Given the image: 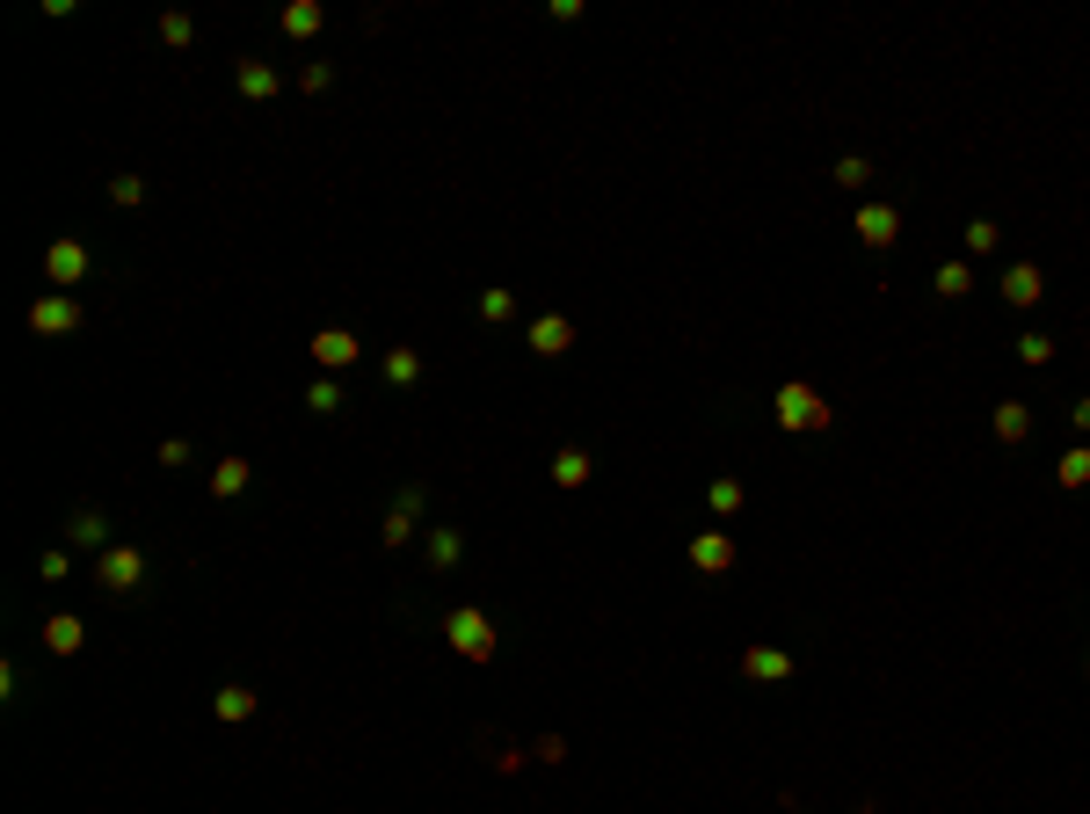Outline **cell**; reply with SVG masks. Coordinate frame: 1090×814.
Masks as SVG:
<instances>
[{
	"label": "cell",
	"mask_w": 1090,
	"mask_h": 814,
	"mask_svg": "<svg viewBox=\"0 0 1090 814\" xmlns=\"http://www.w3.org/2000/svg\"><path fill=\"white\" fill-rule=\"evenodd\" d=\"M444 641L458 647L466 662H487L502 633H495V619H487V611H473V604H451V611H444Z\"/></svg>",
	"instance_id": "6da1fadb"
},
{
	"label": "cell",
	"mask_w": 1090,
	"mask_h": 814,
	"mask_svg": "<svg viewBox=\"0 0 1090 814\" xmlns=\"http://www.w3.org/2000/svg\"><path fill=\"white\" fill-rule=\"evenodd\" d=\"M771 408H779V430H829V400L814 393V385H800V379H785L779 393H771Z\"/></svg>",
	"instance_id": "7a4b0ae2"
},
{
	"label": "cell",
	"mask_w": 1090,
	"mask_h": 814,
	"mask_svg": "<svg viewBox=\"0 0 1090 814\" xmlns=\"http://www.w3.org/2000/svg\"><path fill=\"white\" fill-rule=\"evenodd\" d=\"M44 277H52V292H81V284L95 277V255H87L81 233H59V241L44 247Z\"/></svg>",
	"instance_id": "3957f363"
},
{
	"label": "cell",
	"mask_w": 1090,
	"mask_h": 814,
	"mask_svg": "<svg viewBox=\"0 0 1090 814\" xmlns=\"http://www.w3.org/2000/svg\"><path fill=\"white\" fill-rule=\"evenodd\" d=\"M81 320H87V306L73 292H44L30 306V335H81Z\"/></svg>",
	"instance_id": "277c9868"
},
{
	"label": "cell",
	"mask_w": 1090,
	"mask_h": 814,
	"mask_svg": "<svg viewBox=\"0 0 1090 814\" xmlns=\"http://www.w3.org/2000/svg\"><path fill=\"white\" fill-rule=\"evenodd\" d=\"M95 582H103L109 596H131L146 582V553H139V546H109V553L95 560Z\"/></svg>",
	"instance_id": "5b68a950"
},
{
	"label": "cell",
	"mask_w": 1090,
	"mask_h": 814,
	"mask_svg": "<svg viewBox=\"0 0 1090 814\" xmlns=\"http://www.w3.org/2000/svg\"><path fill=\"white\" fill-rule=\"evenodd\" d=\"M313 364H320V371H328V379H335V371H349V364H357V357H363V342H357V335H349V328H320V335H313Z\"/></svg>",
	"instance_id": "8992f818"
},
{
	"label": "cell",
	"mask_w": 1090,
	"mask_h": 814,
	"mask_svg": "<svg viewBox=\"0 0 1090 814\" xmlns=\"http://www.w3.org/2000/svg\"><path fill=\"white\" fill-rule=\"evenodd\" d=\"M66 546H73V553H95V560H103V553H109V517L81 503V509L66 517Z\"/></svg>",
	"instance_id": "52a82bcc"
},
{
	"label": "cell",
	"mask_w": 1090,
	"mask_h": 814,
	"mask_svg": "<svg viewBox=\"0 0 1090 814\" xmlns=\"http://www.w3.org/2000/svg\"><path fill=\"white\" fill-rule=\"evenodd\" d=\"M996 292H1004V306H1018V313H1033L1039 298H1047V277H1039L1033 262H1010L1004 269V284H996Z\"/></svg>",
	"instance_id": "ba28073f"
},
{
	"label": "cell",
	"mask_w": 1090,
	"mask_h": 814,
	"mask_svg": "<svg viewBox=\"0 0 1090 814\" xmlns=\"http://www.w3.org/2000/svg\"><path fill=\"white\" fill-rule=\"evenodd\" d=\"M901 241V211L895 204H858V247H895Z\"/></svg>",
	"instance_id": "9c48e42d"
},
{
	"label": "cell",
	"mask_w": 1090,
	"mask_h": 814,
	"mask_svg": "<svg viewBox=\"0 0 1090 814\" xmlns=\"http://www.w3.org/2000/svg\"><path fill=\"white\" fill-rule=\"evenodd\" d=\"M574 349V320L568 313H538L531 320V357H568Z\"/></svg>",
	"instance_id": "30bf717a"
},
{
	"label": "cell",
	"mask_w": 1090,
	"mask_h": 814,
	"mask_svg": "<svg viewBox=\"0 0 1090 814\" xmlns=\"http://www.w3.org/2000/svg\"><path fill=\"white\" fill-rule=\"evenodd\" d=\"M691 568L698 574H727V568H734V538H727V531H698L691 538Z\"/></svg>",
	"instance_id": "8fae6325"
},
{
	"label": "cell",
	"mask_w": 1090,
	"mask_h": 814,
	"mask_svg": "<svg viewBox=\"0 0 1090 814\" xmlns=\"http://www.w3.org/2000/svg\"><path fill=\"white\" fill-rule=\"evenodd\" d=\"M742 676H756V684H785V676H793V655H785V647H742Z\"/></svg>",
	"instance_id": "7c38bea8"
},
{
	"label": "cell",
	"mask_w": 1090,
	"mask_h": 814,
	"mask_svg": "<svg viewBox=\"0 0 1090 814\" xmlns=\"http://www.w3.org/2000/svg\"><path fill=\"white\" fill-rule=\"evenodd\" d=\"M233 81H241V95H247V103H269V95L284 87L269 59H241V66H233Z\"/></svg>",
	"instance_id": "4fadbf2b"
},
{
	"label": "cell",
	"mask_w": 1090,
	"mask_h": 814,
	"mask_svg": "<svg viewBox=\"0 0 1090 814\" xmlns=\"http://www.w3.org/2000/svg\"><path fill=\"white\" fill-rule=\"evenodd\" d=\"M255 706H262V698L247 691V684H219V698H211V712H219L225 728H241V720H255Z\"/></svg>",
	"instance_id": "5bb4252c"
},
{
	"label": "cell",
	"mask_w": 1090,
	"mask_h": 814,
	"mask_svg": "<svg viewBox=\"0 0 1090 814\" xmlns=\"http://www.w3.org/2000/svg\"><path fill=\"white\" fill-rule=\"evenodd\" d=\"M277 30L284 36H320L328 30V8H320V0H292V8L277 15Z\"/></svg>",
	"instance_id": "9a60e30c"
},
{
	"label": "cell",
	"mask_w": 1090,
	"mask_h": 814,
	"mask_svg": "<svg viewBox=\"0 0 1090 814\" xmlns=\"http://www.w3.org/2000/svg\"><path fill=\"white\" fill-rule=\"evenodd\" d=\"M44 647H52V655H81V647H87V625L73 619V611H59V619H44Z\"/></svg>",
	"instance_id": "2e32d148"
},
{
	"label": "cell",
	"mask_w": 1090,
	"mask_h": 814,
	"mask_svg": "<svg viewBox=\"0 0 1090 814\" xmlns=\"http://www.w3.org/2000/svg\"><path fill=\"white\" fill-rule=\"evenodd\" d=\"M422 553H430V568H458V560H466V538L451 531V524H430V538H422Z\"/></svg>",
	"instance_id": "e0dca14e"
},
{
	"label": "cell",
	"mask_w": 1090,
	"mask_h": 814,
	"mask_svg": "<svg viewBox=\"0 0 1090 814\" xmlns=\"http://www.w3.org/2000/svg\"><path fill=\"white\" fill-rule=\"evenodd\" d=\"M589 473H596V458H589V451H553V487H568V495H574V487H589Z\"/></svg>",
	"instance_id": "ac0fdd59"
},
{
	"label": "cell",
	"mask_w": 1090,
	"mask_h": 814,
	"mask_svg": "<svg viewBox=\"0 0 1090 814\" xmlns=\"http://www.w3.org/2000/svg\"><path fill=\"white\" fill-rule=\"evenodd\" d=\"M996 436H1004V444H1025V436H1033V408H1025V400H996Z\"/></svg>",
	"instance_id": "d6986e66"
},
{
	"label": "cell",
	"mask_w": 1090,
	"mask_h": 814,
	"mask_svg": "<svg viewBox=\"0 0 1090 814\" xmlns=\"http://www.w3.org/2000/svg\"><path fill=\"white\" fill-rule=\"evenodd\" d=\"M247 480H255V466H247V458H219V466H211V495H219V503H225V495H241Z\"/></svg>",
	"instance_id": "ffe728a7"
},
{
	"label": "cell",
	"mask_w": 1090,
	"mask_h": 814,
	"mask_svg": "<svg viewBox=\"0 0 1090 814\" xmlns=\"http://www.w3.org/2000/svg\"><path fill=\"white\" fill-rule=\"evenodd\" d=\"M706 509H712V517H742V480H734V473H720V480L706 487Z\"/></svg>",
	"instance_id": "44dd1931"
},
{
	"label": "cell",
	"mask_w": 1090,
	"mask_h": 814,
	"mask_svg": "<svg viewBox=\"0 0 1090 814\" xmlns=\"http://www.w3.org/2000/svg\"><path fill=\"white\" fill-rule=\"evenodd\" d=\"M385 385H415L422 379V349H385Z\"/></svg>",
	"instance_id": "7402d4cb"
},
{
	"label": "cell",
	"mask_w": 1090,
	"mask_h": 814,
	"mask_svg": "<svg viewBox=\"0 0 1090 814\" xmlns=\"http://www.w3.org/2000/svg\"><path fill=\"white\" fill-rule=\"evenodd\" d=\"M306 408H313V415H342V408H349V400H342V379H313V385H306Z\"/></svg>",
	"instance_id": "603a6c76"
},
{
	"label": "cell",
	"mask_w": 1090,
	"mask_h": 814,
	"mask_svg": "<svg viewBox=\"0 0 1090 814\" xmlns=\"http://www.w3.org/2000/svg\"><path fill=\"white\" fill-rule=\"evenodd\" d=\"M480 320H487V328H509V320H517V292H502V284L480 292Z\"/></svg>",
	"instance_id": "cb8c5ba5"
},
{
	"label": "cell",
	"mask_w": 1090,
	"mask_h": 814,
	"mask_svg": "<svg viewBox=\"0 0 1090 814\" xmlns=\"http://www.w3.org/2000/svg\"><path fill=\"white\" fill-rule=\"evenodd\" d=\"M996 247H1004V225L996 219H967V255L982 262V255H996Z\"/></svg>",
	"instance_id": "d4e9b609"
},
{
	"label": "cell",
	"mask_w": 1090,
	"mask_h": 814,
	"mask_svg": "<svg viewBox=\"0 0 1090 814\" xmlns=\"http://www.w3.org/2000/svg\"><path fill=\"white\" fill-rule=\"evenodd\" d=\"M1055 480H1061V487H1090V444H1076V451H1061V466H1055Z\"/></svg>",
	"instance_id": "484cf974"
},
{
	"label": "cell",
	"mask_w": 1090,
	"mask_h": 814,
	"mask_svg": "<svg viewBox=\"0 0 1090 814\" xmlns=\"http://www.w3.org/2000/svg\"><path fill=\"white\" fill-rule=\"evenodd\" d=\"M829 175H836V190H866V182H872V160L866 154H844Z\"/></svg>",
	"instance_id": "4316f807"
},
{
	"label": "cell",
	"mask_w": 1090,
	"mask_h": 814,
	"mask_svg": "<svg viewBox=\"0 0 1090 814\" xmlns=\"http://www.w3.org/2000/svg\"><path fill=\"white\" fill-rule=\"evenodd\" d=\"M408 538H415V517H408V509H385V524H379V546H385V553H400Z\"/></svg>",
	"instance_id": "83f0119b"
},
{
	"label": "cell",
	"mask_w": 1090,
	"mask_h": 814,
	"mask_svg": "<svg viewBox=\"0 0 1090 814\" xmlns=\"http://www.w3.org/2000/svg\"><path fill=\"white\" fill-rule=\"evenodd\" d=\"M974 292V269L967 262H945V269H938V298H967Z\"/></svg>",
	"instance_id": "f1b7e54d"
},
{
	"label": "cell",
	"mask_w": 1090,
	"mask_h": 814,
	"mask_svg": "<svg viewBox=\"0 0 1090 814\" xmlns=\"http://www.w3.org/2000/svg\"><path fill=\"white\" fill-rule=\"evenodd\" d=\"M1018 364H1033V371H1039V364H1055V342H1047L1039 328H1025V335H1018Z\"/></svg>",
	"instance_id": "f546056e"
},
{
	"label": "cell",
	"mask_w": 1090,
	"mask_h": 814,
	"mask_svg": "<svg viewBox=\"0 0 1090 814\" xmlns=\"http://www.w3.org/2000/svg\"><path fill=\"white\" fill-rule=\"evenodd\" d=\"M36 574H44V582H66L73 574V546H44V553H36Z\"/></svg>",
	"instance_id": "4dcf8cb0"
},
{
	"label": "cell",
	"mask_w": 1090,
	"mask_h": 814,
	"mask_svg": "<svg viewBox=\"0 0 1090 814\" xmlns=\"http://www.w3.org/2000/svg\"><path fill=\"white\" fill-rule=\"evenodd\" d=\"M190 36H197V22L182 15V8H168V15H160V44H174V52H182Z\"/></svg>",
	"instance_id": "1f68e13d"
},
{
	"label": "cell",
	"mask_w": 1090,
	"mask_h": 814,
	"mask_svg": "<svg viewBox=\"0 0 1090 814\" xmlns=\"http://www.w3.org/2000/svg\"><path fill=\"white\" fill-rule=\"evenodd\" d=\"M109 204H124V211L146 204V182H139V175H109Z\"/></svg>",
	"instance_id": "d6a6232c"
},
{
	"label": "cell",
	"mask_w": 1090,
	"mask_h": 814,
	"mask_svg": "<svg viewBox=\"0 0 1090 814\" xmlns=\"http://www.w3.org/2000/svg\"><path fill=\"white\" fill-rule=\"evenodd\" d=\"M298 87H306V95H328V87H335V66H328V59H313V66L298 73Z\"/></svg>",
	"instance_id": "836d02e7"
},
{
	"label": "cell",
	"mask_w": 1090,
	"mask_h": 814,
	"mask_svg": "<svg viewBox=\"0 0 1090 814\" xmlns=\"http://www.w3.org/2000/svg\"><path fill=\"white\" fill-rule=\"evenodd\" d=\"M1069 430H1076V436H1090V393H1083V400L1069 408Z\"/></svg>",
	"instance_id": "e575fe53"
},
{
	"label": "cell",
	"mask_w": 1090,
	"mask_h": 814,
	"mask_svg": "<svg viewBox=\"0 0 1090 814\" xmlns=\"http://www.w3.org/2000/svg\"><path fill=\"white\" fill-rule=\"evenodd\" d=\"M1083 669H1090V647H1083Z\"/></svg>",
	"instance_id": "d590c367"
}]
</instances>
